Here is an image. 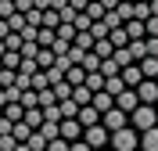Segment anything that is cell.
<instances>
[{
	"instance_id": "cell-17",
	"label": "cell",
	"mask_w": 158,
	"mask_h": 151,
	"mask_svg": "<svg viewBox=\"0 0 158 151\" xmlns=\"http://www.w3.org/2000/svg\"><path fill=\"white\" fill-rule=\"evenodd\" d=\"M72 101H76L79 108H86L90 101H94V90H90V86H76V90H72Z\"/></svg>"
},
{
	"instance_id": "cell-21",
	"label": "cell",
	"mask_w": 158,
	"mask_h": 151,
	"mask_svg": "<svg viewBox=\"0 0 158 151\" xmlns=\"http://www.w3.org/2000/svg\"><path fill=\"white\" fill-rule=\"evenodd\" d=\"M94 43H97V40H94L90 32H76V40H72V47H79L83 54H86V50H94Z\"/></svg>"
},
{
	"instance_id": "cell-2",
	"label": "cell",
	"mask_w": 158,
	"mask_h": 151,
	"mask_svg": "<svg viewBox=\"0 0 158 151\" xmlns=\"http://www.w3.org/2000/svg\"><path fill=\"white\" fill-rule=\"evenodd\" d=\"M111 151H137V133L129 130H115L111 133Z\"/></svg>"
},
{
	"instance_id": "cell-48",
	"label": "cell",
	"mask_w": 158,
	"mask_h": 151,
	"mask_svg": "<svg viewBox=\"0 0 158 151\" xmlns=\"http://www.w3.org/2000/svg\"><path fill=\"white\" fill-rule=\"evenodd\" d=\"M15 0H0V18H11V15H15Z\"/></svg>"
},
{
	"instance_id": "cell-35",
	"label": "cell",
	"mask_w": 158,
	"mask_h": 151,
	"mask_svg": "<svg viewBox=\"0 0 158 151\" xmlns=\"http://www.w3.org/2000/svg\"><path fill=\"white\" fill-rule=\"evenodd\" d=\"M58 104H61V115H65V119H76V115H79V104H76V101H58Z\"/></svg>"
},
{
	"instance_id": "cell-24",
	"label": "cell",
	"mask_w": 158,
	"mask_h": 151,
	"mask_svg": "<svg viewBox=\"0 0 158 151\" xmlns=\"http://www.w3.org/2000/svg\"><path fill=\"white\" fill-rule=\"evenodd\" d=\"M83 86H90L94 94H101L104 90V76H101V72H86V83H83Z\"/></svg>"
},
{
	"instance_id": "cell-1",
	"label": "cell",
	"mask_w": 158,
	"mask_h": 151,
	"mask_svg": "<svg viewBox=\"0 0 158 151\" xmlns=\"http://www.w3.org/2000/svg\"><path fill=\"white\" fill-rule=\"evenodd\" d=\"M129 122H133L140 133L155 130V126H158V108H151V104H137V111H129Z\"/></svg>"
},
{
	"instance_id": "cell-10",
	"label": "cell",
	"mask_w": 158,
	"mask_h": 151,
	"mask_svg": "<svg viewBox=\"0 0 158 151\" xmlns=\"http://www.w3.org/2000/svg\"><path fill=\"white\" fill-rule=\"evenodd\" d=\"M90 104H94V108H97L101 115H104V111H111V108H115V97L101 90V94H94V101H90Z\"/></svg>"
},
{
	"instance_id": "cell-39",
	"label": "cell",
	"mask_w": 158,
	"mask_h": 151,
	"mask_svg": "<svg viewBox=\"0 0 158 151\" xmlns=\"http://www.w3.org/2000/svg\"><path fill=\"white\" fill-rule=\"evenodd\" d=\"M7 25H11V32H22V29H25V15H22V11H15V15L7 18Z\"/></svg>"
},
{
	"instance_id": "cell-20",
	"label": "cell",
	"mask_w": 158,
	"mask_h": 151,
	"mask_svg": "<svg viewBox=\"0 0 158 151\" xmlns=\"http://www.w3.org/2000/svg\"><path fill=\"white\" fill-rule=\"evenodd\" d=\"M111 58H115V65H118V69H126V65H137V61H133V54H129V47H115V54H111Z\"/></svg>"
},
{
	"instance_id": "cell-3",
	"label": "cell",
	"mask_w": 158,
	"mask_h": 151,
	"mask_svg": "<svg viewBox=\"0 0 158 151\" xmlns=\"http://www.w3.org/2000/svg\"><path fill=\"white\" fill-rule=\"evenodd\" d=\"M101 126H104V130H126V111L122 108H111V111H104V115H101Z\"/></svg>"
},
{
	"instance_id": "cell-50",
	"label": "cell",
	"mask_w": 158,
	"mask_h": 151,
	"mask_svg": "<svg viewBox=\"0 0 158 151\" xmlns=\"http://www.w3.org/2000/svg\"><path fill=\"white\" fill-rule=\"evenodd\" d=\"M47 151H69V141H61V137H58V141L47 144Z\"/></svg>"
},
{
	"instance_id": "cell-22",
	"label": "cell",
	"mask_w": 158,
	"mask_h": 151,
	"mask_svg": "<svg viewBox=\"0 0 158 151\" xmlns=\"http://www.w3.org/2000/svg\"><path fill=\"white\" fill-rule=\"evenodd\" d=\"M18 104H22V108H40V90H22Z\"/></svg>"
},
{
	"instance_id": "cell-43",
	"label": "cell",
	"mask_w": 158,
	"mask_h": 151,
	"mask_svg": "<svg viewBox=\"0 0 158 151\" xmlns=\"http://www.w3.org/2000/svg\"><path fill=\"white\" fill-rule=\"evenodd\" d=\"M90 36H94V40H104V36H108V25H104V18L90 25Z\"/></svg>"
},
{
	"instance_id": "cell-44",
	"label": "cell",
	"mask_w": 158,
	"mask_h": 151,
	"mask_svg": "<svg viewBox=\"0 0 158 151\" xmlns=\"http://www.w3.org/2000/svg\"><path fill=\"white\" fill-rule=\"evenodd\" d=\"M15 76H18L15 69H0V90L4 86H15Z\"/></svg>"
},
{
	"instance_id": "cell-61",
	"label": "cell",
	"mask_w": 158,
	"mask_h": 151,
	"mask_svg": "<svg viewBox=\"0 0 158 151\" xmlns=\"http://www.w3.org/2000/svg\"><path fill=\"white\" fill-rule=\"evenodd\" d=\"M0 119H4V108H0Z\"/></svg>"
},
{
	"instance_id": "cell-59",
	"label": "cell",
	"mask_w": 158,
	"mask_h": 151,
	"mask_svg": "<svg viewBox=\"0 0 158 151\" xmlns=\"http://www.w3.org/2000/svg\"><path fill=\"white\" fill-rule=\"evenodd\" d=\"M151 15H155V18H158V0H151Z\"/></svg>"
},
{
	"instance_id": "cell-14",
	"label": "cell",
	"mask_w": 158,
	"mask_h": 151,
	"mask_svg": "<svg viewBox=\"0 0 158 151\" xmlns=\"http://www.w3.org/2000/svg\"><path fill=\"white\" fill-rule=\"evenodd\" d=\"M22 115H25V108H22L18 101H11V104H4V119H7V122H22Z\"/></svg>"
},
{
	"instance_id": "cell-27",
	"label": "cell",
	"mask_w": 158,
	"mask_h": 151,
	"mask_svg": "<svg viewBox=\"0 0 158 151\" xmlns=\"http://www.w3.org/2000/svg\"><path fill=\"white\" fill-rule=\"evenodd\" d=\"M79 65H83V69H86V72H101V58H97V54H94V50H86Z\"/></svg>"
},
{
	"instance_id": "cell-9",
	"label": "cell",
	"mask_w": 158,
	"mask_h": 151,
	"mask_svg": "<svg viewBox=\"0 0 158 151\" xmlns=\"http://www.w3.org/2000/svg\"><path fill=\"white\" fill-rule=\"evenodd\" d=\"M61 141H79V119H61Z\"/></svg>"
},
{
	"instance_id": "cell-40",
	"label": "cell",
	"mask_w": 158,
	"mask_h": 151,
	"mask_svg": "<svg viewBox=\"0 0 158 151\" xmlns=\"http://www.w3.org/2000/svg\"><path fill=\"white\" fill-rule=\"evenodd\" d=\"M104 25H108V32H111V29H122L126 22L118 18V11H108V15H104Z\"/></svg>"
},
{
	"instance_id": "cell-45",
	"label": "cell",
	"mask_w": 158,
	"mask_h": 151,
	"mask_svg": "<svg viewBox=\"0 0 158 151\" xmlns=\"http://www.w3.org/2000/svg\"><path fill=\"white\" fill-rule=\"evenodd\" d=\"M47 104H58V97H54V90H40V108H47Z\"/></svg>"
},
{
	"instance_id": "cell-11",
	"label": "cell",
	"mask_w": 158,
	"mask_h": 151,
	"mask_svg": "<svg viewBox=\"0 0 158 151\" xmlns=\"http://www.w3.org/2000/svg\"><path fill=\"white\" fill-rule=\"evenodd\" d=\"M137 65H140V72H144V79H158V58L148 54V58H140Z\"/></svg>"
},
{
	"instance_id": "cell-41",
	"label": "cell",
	"mask_w": 158,
	"mask_h": 151,
	"mask_svg": "<svg viewBox=\"0 0 158 151\" xmlns=\"http://www.w3.org/2000/svg\"><path fill=\"white\" fill-rule=\"evenodd\" d=\"M40 54V43L36 40H22V58H36Z\"/></svg>"
},
{
	"instance_id": "cell-38",
	"label": "cell",
	"mask_w": 158,
	"mask_h": 151,
	"mask_svg": "<svg viewBox=\"0 0 158 151\" xmlns=\"http://www.w3.org/2000/svg\"><path fill=\"white\" fill-rule=\"evenodd\" d=\"M25 25H32V29H40V25H43V11H25Z\"/></svg>"
},
{
	"instance_id": "cell-13",
	"label": "cell",
	"mask_w": 158,
	"mask_h": 151,
	"mask_svg": "<svg viewBox=\"0 0 158 151\" xmlns=\"http://www.w3.org/2000/svg\"><path fill=\"white\" fill-rule=\"evenodd\" d=\"M11 137H15L18 144H25L32 137V126H29V122H15V126H11Z\"/></svg>"
},
{
	"instance_id": "cell-8",
	"label": "cell",
	"mask_w": 158,
	"mask_h": 151,
	"mask_svg": "<svg viewBox=\"0 0 158 151\" xmlns=\"http://www.w3.org/2000/svg\"><path fill=\"white\" fill-rule=\"evenodd\" d=\"M76 119H79V126H97V122H101V111L94 108V104H86V108H79Z\"/></svg>"
},
{
	"instance_id": "cell-58",
	"label": "cell",
	"mask_w": 158,
	"mask_h": 151,
	"mask_svg": "<svg viewBox=\"0 0 158 151\" xmlns=\"http://www.w3.org/2000/svg\"><path fill=\"white\" fill-rule=\"evenodd\" d=\"M101 4H104V11H115L118 7V0H101Z\"/></svg>"
},
{
	"instance_id": "cell-34",
	"label": "cell",
	"mask_w": 158,
	"mask_h": 151,
	"mask_svg": "<svg viewBox=\"0 0 158 151\" xmlns=\"http://www.w3.org/2000/svg\"><path fill=\"white\" fill-rule=\"evenodd\" d=\"M0 61H4V69H15V72H18V65H22V54H18V50H7V54H4Z\"/></svg>"
},
{
	"instance_id": "cell-7",
	"label": "cell",
	"mask_w": 158,
	"mask_h": 151,
	"mask_svg": "<svg viewBox=\"0 0 158 151\" xmlns=\"http://www.w3.org/2000/svg\"><path fill=\"white\" fill-rule=\"evenodd\" d=\"M137 104H140L137 90H122V94H118V97H115V108H122V111H126V115H129V111H137Z\"/></svg>"
},
{
	"instance_id": "cell-62",
	"label": "cell",
	"mask_w": 158,
	"mask_h": 151,
	"mask_svg": "<svg viewBox=\"0 0 158 151\" xmlns=\"http://www.w3.org/2000/svg\"><path fill=\"white\" fill-rule=\"evenodd\" d=\"M101 151H111V148H101Z\"/></svg>"
},
{
	"instance_id": "cell-42",
	"label": "cell",
	"mask_w": 158,
	"mask_h": 151,
	"mask_svg": "<svg viewBox=\"0 0 158 151\" xmlns=\"http://www.w3.org/2000/svg\"><path fill=\"white\" fill-rule=\"evenodd\" d=\"M4 47H7V50H18V54H22V32H11V36H4Z\"/></svg>"
},
{
	"instance_id": "cell-25",
	"label": "cell",
	"mask_w": 158,
	"mask_h": 151,
	"mask_svg": "<svg viewBox=\"0 0 158 151\" xmlns=\"http://www.w3.org/2000/svg\"><path fill=\"white\" fill-rule=\"evenodd\" d=\"M40 133L47 137V144L58 141V137H61V122H43V126H40Z\"/></svg>"
},
{
	"instance_id": "cell-23",
	"label": "cell",
	"mask_w": 158,
	"mask_h": 151,
	"mask_svg": "<svg viewBox=\"0 0 158 151\" xmlns=\"http://www.w3.org/2000/svg\"><path fill=\"white\" fill-rule=\"evenodd\" d=\"M58 25H61V15L54 7H47V11H43V29H54V32H58Z\"/></svg>"
},
{
	"instance_id": "cell-28",
	"label": "cell",
	"mask_w": 158,
	"mask_h": 151,
	"mask_svg": "<svg viewBox=\"0 0 158 151\" xmlns=\"http://www.w3.org/2000/svg\"><path fill=\"white\" fill-rule=\"evenodd\" d=\"M86 15H90L94 22H101L104 15H108V11H104V4H101V0H90V4H86Z\"/></svg>"
},
{
	"instance_id": "cell-32",
	"label": "cell",
	"mask_w": 158,
	"mask_h": 151,
	"mask_svg": "<svg viewBox=\"0 0 158 151\" xmlns=\"http://www.w3.org/2000/svg\"><path fill=\"white\" fill-rule=\"evenodd\" d=\"M25 144H29L32 151H47V137H43V133H40V130H32V137H29V141H25Z\"/></svg>"
},
{
	"instance_id": "cell-16",
	"label": "cell",
	"mask_w": 158,
	"mask_h": 151,
	"mask_svg": "<svg viewBox=\"0 0 158 151\" xmlns=\"http://www.w3.org/2000/svg\"><path fill=\"white\" fill-rule=\"evenodd\" d=\"M122 90H129L126 83H122V76H111V79H104V94H111V97H118Z\"/></svg>"
},
{
	"instance_id": "cell-56",
	"label": "cell",
	"mask_w": 158,
	"mask_h": 151,
	"mask_svg": "<svg viewBox=\"0 0 158 151\" xmlns=\"http://www.w3.org/2000/svg\"><path fill=\"white\" fill-rule=\"evenodd\" d=\"M32 7H36V11H47V7H50V0H32Z\"/></svg>"
},
{
	"instance_id": "cell-6",
	"label": "cell",
	"mask_w": 158,
	"mask_h": 151,
	"mask_svg": "<svg viewBox=\"0 0 158 151\" xmlns=\"http://www.w3.org/2000/svg\"><path fill=\"white\" fill-rule=\"evenodd\" d=\"M118 76H122V83H126L129 90H137L140 83H144V72H140V65H126V69L118 72Z\"/></svg>"
},
{
	"instance_id": "cell-19",
	"label": "cell",
	"mask_w": 158,
	"mask_h": 151,
	"mask_svg": "<svg viewBox=\"0 0 158 151\" xmlns=\"http://www.w3.org/2000/svg\"><path fill=\"white\" fill-rule=\"evenodd\" d=\"M126 36H129V40H144V36H148L144 22H137V18H133V22H126Z\"/></svg>"
},
{
	"instance_id": "cell-63",
	"label": "cell",
	"mask_w": 158,
	"mask_h": 151,
	"mask_svg": "<svg viewBox=\"0 0 158 151\" xmlns=\"http://www.w3.org/2000/svg\"><path fill=\"white\" fill-rule=\"evenodd\" d=\"M155 108H158V101H155Z\"/></svg>"
},
{
	"instance_id": "cell-57",
	"label": "cell",
	"mask_w": 158,
	"mask_h": 151,
	"mask_svg": "<svg viewBox=\"0 0 158 151\" xmlns=\"http://www.w3.org/2000/svg\"><path fill=\"white\" fill-rule=\"evenodd\" d=\"M50 7H54V11H61V7H69V0H50Z\"/></svg>"
},
{
	"instance_id": "cell-49",
	"label": "cell",
	"mask_w": 158,
	"mask_h": 151,
	"mask_svg": "<svg viewBox=\"0 0 158 151\" xmlns=\"http://www.w3.org/2000/svg\"><path fill=\"white\" fill-rule=\"evenodd\" d=\"M144 29H148V36H158V18H155V15L144 22Z\"/></svg>"
},
{
	"instance_id": "cell-47",
	"label": "cell",
	"mask_w": 158,
	"mask_h": 151,
	"mask_svg": "<svg viewBox=\"0 0 158 151\" xmlns=\"http://www.w3.org/2000/svg\"><path fill=\"white\" fill-rule=\"evenodd\" d=\"M58 40H76V25H58Z\"/></svg>"
},
{
	"instance_id": "cell-37",
	"label": "cell",
	"mask_w": 158,
	"mask_h": 151,
	"mask_svg": "<svg viewBox=\"0 0 158 151\" xmlns=\"http://www.w3.org/2000/svg\"><path fill=\"white\" fill-rule=\"evenodd\" d=\"M47 86H50V76H47L43 69H40L36 76H32V90H47Z\"/></svg>"
},
{
	"instance_id": "cell-52",
	"label": "cell",
	"mask_w": 158,
	"mask_h": 151,
	"mask_svg": "<svg viewBox=\"0 0 158 151\" xmlns=\"http://www.w3.org/2000/svg\"><path fill=\"white\" fill-rule=\"evenodd\" d=\"M69 151H94V148H90L86 141H72V144H69Z\"/></svg>"
},
{
	"instance_id": "cell-5",
	"label": "cell",
	"mask_w": 158,
	"mask_h": 151,
	"mask_svg": "<svg viewBox=\"0 0 158 151\" xmlns=\"http://www.w3.org/2000/svg\"><path fill=\"white\" fill-rule=\"evenodd\" d=\"M137 97H140V104H155V101H158V83L155 79H144L137 86Z\"/></svg>"
},
{
	"instance_id": "cell-29",
	"label": "cell",
	"mask_w": 158,
	"mask_h": 151,
	"mask_svg": "<svg viewBox=\"0 0 158 151\" xmlns=\"http://www.w3.org/2000/svg\"><path fill=\"white\" fill-rule=\"evenodd\" d=\"M129 54H133V61L148 58V43H144V40H129Z\"/></svg>"
},
{
	"instance_id": "cell-15",
	"label": "cell",
	"mask_w": 158,
	"mask_h": 151,
	"mask_svg": "<svg viewBox=\"0 0 158 151\" xmlns=\"http://www.w3.org/2000/svg\"><path fill=\"white\" fill-rule=\"evenodd\" d=\"M94 54H97L101 61H104V58H111V54H115V43L104 36V40H97V43H94Z\"/></svg>"
},
{
	"instance_id": "cell-60",
	"label": "cell",
	"mask_w": 158,
	"mask_h": 151,
	"mask_svg": "<svg viewBox=\"0 0 158 151\" xmlns=\"http://www.w3.org/2000/svg\"><path fill=\"white\" fill-rule=\"evenodd\" d=\"M15 151H32V148H29V144H18V148H15Z\"/></svg>"
},
{
	"instance_id": "cell-36",
	"label": "cell",
	"mask_w": 158,
	"mask_h": 151,
	"mask_svg": "<svg viewBox=\"0 0 158 151\" xmlns=\"http://www.w3.org/2000/svg\"><path fill=\"white\" fill-rule=\"evenodd\" d=\"M144 151H158V126L144 133Z\"/></svg>"
},
{
	"instance_id": "cell-51",
	"label": "cell",
	"mask_w": 158,
	"mask_h": 151,
	"mask_svg": "<svg viewBox=\"0 0 158 151\" xmlns=\"http://www.w3.org/2000/svg\"><path fill=\"white\" fill-rule=\"evenodd\" d=\"M144 43H148V54H151V58H158V36H148Z\"/></svg>"
},
{
	"instance_id": "cell-12",
	"label": "cell",
	"mask_w": 158,
	"mask_h": 151,
	"mask_svg": "<svg viewBox=\"0 0 158 151\" xmlns=\"http://www.w3.org/2000/svg\"><path fill=\"white\" fill-rule=\"evenodd\" d=\"M65 83H72V86H83V83H86V69H83V65H72V69L65 72Z\"/></svg>"
},
{
	"instance_id": "cell-53",
	"label": "cell",
	"mask_w": 158,
	"mask_h": 151,
	"mask_svg": "<svg viewBox=\"0 0 158 151\" xmlns=\"http://www.w3.org/2000/svg\"><path fill=\"white\" fill-rule=\"evenodd\" d=\"M15 7H18L22 15H25V11H32V0H15Z\"/></svg>"
},
{
	"instance_id": "cell-54",
	"label": "cell",
	"mask_w": 158,
	"mask_h": 151,
	"mask_svg": "<svg viewBox=\"0 0 158 151\" xmlns=\"http://www.w3.org/2000/svg\"><path fill=\"white\" fill-rule=\"evenodd\" d=\"M86 4H90V0H69V7H72V11H86Z\"/></svg>"
},
{
	"instance_id": "cell-31",
	"label": "cell",
	"mask_w": 158,
	"mask_h": 151,
	"mask_svg": "<svg viewBox=\"0 0 158 151\" xmlns=\"http://www.w3.org/2000/svg\"><path fill=\"white\" fill-rule=\"evenodd\" d=\"M65 115H61V104H47L43 108V122H61Z\"/></svg>"
},
{
	"instance_id": "cell-26",
	"label": "cell",
	"mask_w": 158,
	"mask_h": 151,
	"mask_svg": "<svg viewBox=\"0 0 158 151\" xmlns=\"http://www.w3.org/2000/svg\"><path fill=\"white\" fill-rule=\"evenodd\" d=\"M50 90H54V97H58V101H69V97H72V90H76V86H72V83H65V79H61V83H54V86H50Z\"/></svg>"
},
{
	"instance_id": "cell-46",
	"label": "cell",
	"mask_w": 158,
	"mask_h": 151,
	"mask_svg": "<svg viewBox=\"0 0 158 151\" xmlns=\"http://www.w3.org/2000/svg\"><path fill=\"white\" fill-rule=\"evenodd\" d=\"M15 148H18V141L11 133H0V151H15Z\"/></svg>"
},
{
	"instance_id": "cell-4",
	"label": "cell",
	"mask_w": 158,
	"mask_h": 151,
	"mask_svg": "<svg viewBox=\"0 0 158 151\" xmlns=\"http://www.w3.org/2000/svg\"><path fill=\"white\" fill-rule=\"evenodd\" d=\"M86 144H90L94 151H101L104 144H108V130H104L101 122H97V126H86Z\"/></svg>"
},
{
	"instance_id": "cell-55",
	"label": "cell",
	"mask_w": 158,
	"mask_h": 151,
	"mask_svg": "<svg viewBox=\"0 0 158 151\" xmlns=\"http://www.w3.org/2000/svg\"><path fill=\"white\" fill-rule=\"evenodd\" d=\"M4 36H11V25H7V18H0V40Z\"/></svg>"
},
{
	"instance_id": "cell-18",
	"label": "cell",
	"mask_w": 158,
	"mask_h": 151,
	"mask_svg": "<svg viewBox=\"0 0 158 151\" xmlns=\"http://www.w3.org/2000/svg\"><path fill=\"white\" fill-rule=\"evenodd\" d=\"M22 122H29L32 130H40V126H43V108H25V115H22Z\"/></svg>"
},
{
	"instance_id": "cell-30",
	"label": "cell",
	"mask_w": 158,
	"mask_h": 151,
	"mask_svg": "<svg viewBox=\"0 0 158 151\" xmlns=\"http://www.w3.org/2000/svg\"><path fill=\"white\" fill-rule=\"evenodd\" d=\"M108 40L115 43V47H129V36H126V25H122V29H111V32H108Z\"/></svg>"
},
{
	"instance_id": "cell-33",
	"label": "cell",
	"mask_w": 158,
	"mask_h": 151,
	"mask_svg": "<svg viewBox=\"0 0 158 151\" xmlns=\"http://www.w3.org/2000/svg\"><path fill=\"white\" fill-rule=\"evenodd\" d=\"M36 65H40V69H50V65H54V50L40 47V54H36Z\"/></svg>"
}]
</instances>
